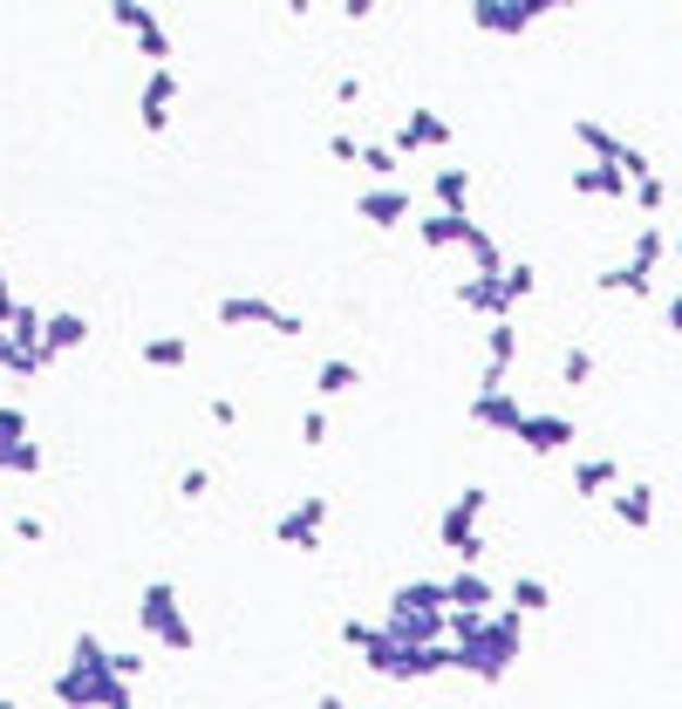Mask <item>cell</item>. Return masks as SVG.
I'll list each match as a JSON object with an SVG mask.
<instances>
[{"label": "cell", "mask_w": 682, "mask_h": 709, "mask_svg": "<svg viewBox=\"0 0 682 709\" xmlns=\"http://www.w3.org/2000/svg\"><path fill=\"white\" fill-rule=\"evenodd\" d=\"M615 485H621V464H615V458H580V464H573V492H580V498H608Z\"/></svg>", "instance_id": "5bb4252c"}, {"label": "cell", "mask_w": 682, "mask_h": 709, "mask_svg": "<svg viewBox=\"0 0 682 709\" xmlns=\"http://www.w3.org/2000/svg\"><path fill=\"white\" fill-rule=\"evenodd\" d=\"M144 354H150V362H164V369H178L185 362V341H150Z\"/></svg>", "instance_id": "f546056e"}, {"label": "cell", "mask_w": 682, "mask_h": 709, "mask_svg": "<svg viewBox=\"0 0 682 709\" xmlns=\"http://www.w3.org/2000/svg\"><path fill=\"white\" fill-rule=\"evenodd\" d=\"M615 171H621V185H628V191H635V185H642V177L655 171V158H648V150H635V144H621V158H615Z\"/></svg>", "instance_id": "d4e9b609"}, {"label": "cell", "mask_w": 682, "mask_h": 709, "mask_svg": "<svg viewBox=\"0 0 682 709\" xmlns=\"http://www.w3.org/2000/svg\"><path fill=\"white\" fill-rule=\"evenodd\" d=\"M356 158H362L369 171H396V150H389V144H369V150H356Z\"/></svg>", "instance_id": "4dcf8cb0"}, {"label": "cell", "mask_w": 682, "mask_h": 709, "mask_svg": "<svg viewBox=\"0 0 682 709\" xmlns=\"http://www.w3.org/2000/svg\"><path fill=\"white\" fill-rule=\"evenodd\" d=\"M662 260H669V233H662L655 219H642V233H635V252H628V266L655 281V266H662Z\"/></svg>", "instance_id": "e0dca14e"}, {"label": "cell", "mask_w": 682, "mask_h": 709, "mask_svg": "<svg viewBox=\"0 0 682 709\" xmlns=\"http://www.w3.org/2000/svg\"><path fill=\"white\" fill-rule=\"evenodd\" d=\"M512 437H519L525 450H533V458H553V450H567V444L580 437V430H573V416H567V410H525Z\"/></svg>", "instance_id": "5b68a950"}, {"label": "cell", "mask_w": 682, "mask_h": 709, "mask_svg": "<svg viewBox=\"0 0 682 709\" xmlns=\"http://www.w3.org/2000/svg\"><path fill=\"white\" fill-rule=\"evenodd\" d=\"M0 709H8V702H0Z\"/></svg>", "instance_id": "d590c367"}, {"label": "cell", "mask_w": 682, "mask_h": 709, "mask_svg": "<svg viewBox=\"0 0 682 709\" xmlns=\"http://www.w3.org/2000/svg\"><path fill=\"white\" fill-rule=\"evenodd\" d=\"M546 607H553V587H546V580L540 573H519L512 580V587H505V614H546Z\"/></svg>", "instance_id": "4fadbf2b"}, {"label": "cell", "mask_w": 682, "mask_h": 709, "mask_svg": "<svg viewBox=\"0 0 682 709\" xmlns=\"http://www.w3.org/2000/svg\"><path fill=\"white\" fill-rule=\"evenodd\" d=\"M628 198H635V206H642V212L655 219V212H662V206H669V185H662V171H648V177H642V185H635V191H628Z\"/></svg>", "instance_id": "484cf974"}, {"label": "cell", "mask_w": 682, "mask_h": 709, "mask_svg": "<svg viewBox=\"0 0 682 709\" xmlns=\"http://www.w3.org/2000/svg\"><path fill=\"white\" fill-rule=\"evenodd\" d=\"M525 655V621L519 614H450V669L478 682H505Z\"/></svg>", "instance_id": "6da1fadb"}, {"label": "cell", "mask_w": 682, "mask_h": 709, "mask_svg": "<svg viewBox=\"0 0 682 709\" xmlns=\"http://www.w3.org/2000/svg\"><path fill=\"white\" fill-rule=\"evenodd\" d=\"M519 416H525V402H519L512 389H478V396H471V423L492 430V437H512Z\"/></svg>", "instance_id": "52a82bcc"}, {"label": "cell", "mask_w": 682, "mask_h": 709, "mask_svg": "<svg viewBox=\"0 0 682 709\" xmlns=\"http://www.w3.org/2000/svg\"><path fill=\"white\" fill-rule=\"evenodd\" d=\"M485 505H492V492L485 485H464L458 498H450V512L437 519V532H444V546L458 552V560L478 573V560H485V532H478V519H485Z\"/></svg>", "instance_id": "3957f363"}, {"label": "cell", "mask_w": 682, "mask_h": 709, "mask_svg": "<svg viewBox=\"0 0 682 709\" xmlns=\"http://www.w3.org/2000/svg\"><path fill=\"white\" fill-rule=\"evenodd\" d=\"M321 389H356V362H321Z\"/></svg>", "instance_id": "f1b7e54d"}, {"label": "cell", "mask_w": 682, "mask_h": 709, "mask_svg": "<svg viewBox=\"0 0 682 709\" xmlns=\"http://www.w3.org/2000/svg\"><path fill=\"white\" fill-rule=\"evenodd\" d=\"M608 505H615V519H621L628 532H648V525H655V485H615Z\"/></svg>", "instance_id": "30bf717a"}, {"label": "cell", "mask_w": 682, "mask_h": 709, "mask_svg": "<svg viewBox=\"0 0 682 709\" xmlns=\"http://www.w3.org/2000/svg\"><path fill=\"white\" fill-rule=\"evenodd\" d=\"M594 287H600V294H628V300H648V294H655V281H648V273H635L628 260L608 266V273H594Z\"/></svg>", "instance_id": "ffe728a7"}, {"label": "cell", "mask_w": 682, "mask_h": 709, "mask_svg": "<svg viewBox=\"0 0 682 709\" xmlns=\"http://www.w3.org/2000/svg\"><path fill=\"white\" fill-rule=\"evenodd\" d=\"M225 321H260V327H273L281 314H273L266 300H225Z\"/></svg>", "instance_id": "4316f807"}, {"label": "cell", "mask_w": 682, "mask_h": 709, "mask_svg": "<svg viewBox=\"0 0 682 709\" xmlns=\"http://www.w3.org/2000/svg\"><path fill=\"white\" fill-rule=\"evenodd\" d=\"M171 96H178V83H171V75L158 69V75H150V89H144V123H150V130H158V123L171 116Z\"/></svg>", "instance_id": "cb8c5ba5"}, {"label": "cell", "mask_w": 682, "mask_h": 709, "mask_svg": "<svg viewBox=\"0 0 682 709\" xmlns=\"http://www.w3.org/2000/svg\"><path fill=\"white\" fill-rule=\"evenodd\" d=\"M389 627L402 648H437L444 627H450V607H444V580H410V587H396V607H389Z\"/></svg>", "instance_id": "7a4b0ae2"}, {"label": "cell", "mask_w": 682, "mask_h": 709, "mask_svg": "<svg viewBox=\"0 0 682 709\" xmlns=\"http://www.w3.org/2000/svg\"><path fill=\"white\" fill-rule=\"evenodd\" d=\"M362 219L369 225H402V219H410V191H396V185L362 191Z\"/></svg>", "instance_id": "ac0fdd59"}, {"label": "cell", "mask_w": 682, "mask_h": 709, "mask_svg": "<svg viewBox=\"0 0 682 709\" xmlns=\"http://www.w3.org/2000/svg\"><path fill=\"white\" fill-rule=\"evenodd\" d=\"M573 137H580V150H587L594 164H615V158H621V137H615L600 116H573Z\"/></svg>", "instance_id": "2e32d148"}, {"label": "cell", "mask_w": 682, "mask_h": 709, "mask_svg": "<svg viewBox=\"0 0 682 709\" xmlns=\"http://www.w3.org/2000/svg\"><path fill=\"white\" fill-rule=\"evenodd\" d=\"M498 287H505V308H525L540 294V273L533 266H498Z\"/></svg>", "instance_id": "603a6c76"}, {"label": "cell", "mask_w": 682, "mask_h": 709, "mask_svg": "<svg viewBox=\"0 0 682 709\" xmlns=\"http://www.w3.org/2000/svg\"><path fill=\"white\" fill-rule=\"evenodd\" d=\"M300 437H308V444H321V437H327V416H321V410H308V423H300Z\"/></svg>", "instance_id": "1f68e13d"}, {"label": "cell", "mask_w": 682, "mask_h": 709, "mask_svg": "<svg viewBox=\"0 0 682 709\" xmlns=\"http://www.w3.org/2000/svg\"><path fill=\"white\" fill-rule=\"evenodd\" d=\"M444 607L450 614H498V587L485 573H471V567H458L444 580Z\"/></svg>", "instance_id": "8992f818"}, {"label": "cell", "mask_w": 682, "mask_h": 709, "mask_svg": "<svg viewBox=\"0 0 682 709\" xmlns=\"http://www.w3.org/2000/svg\"><path fill=\"white\" fill-rule=\"evenodd\" d=\"M567 185L580 191V198H628V185H621V171L615 164H573V177H567Z\"/></svg>", "instance_id": "7c38bea8"}, {"label": "cell", "mask_w": 682, "mask_h": 709, "mask_svg": "<svg viewBox=\"0 0 682 709\" xmlns=\"http://www.w3.org/2000/svg\"><path fill=\"white\" fill-rule=\"evenodd\" d=\"M396 144L402 150H444L450 144V123L437 110H410V116H402V130H396Z\"/></svg>", "instance_id": "8fae6325"}, {"label": "cell", "mask_w": 682, "mask_h": 709, "mask_svg": "<svg viewBox=\"0 0 682 709\" xmlns=\"http://www.w3.org/2000/svg\"><path fill=\"white\" fill-rule=\"evenodd\" d=\"M431 191H437V206H444V212H471V171H464V164H444Z\"/></svg>", "instance_id": "d6986e66"}, {"label": "cell", "mask_w": 682, "mask_h": 709, "mask_svg": "<svg viewBox=\"0 0 682 709\" xmlns=\"http://www.w3.org/2000/svg\"><path fill=\"white\" fill-rule=\"evenodd\" d=\"M662 321H669V335H682V294H669V300H662Z\"/></svg>", "instance_id": "d6a6232c"}, {"label": "cell", "mask_w": 682, "mask_h": 709, "mask_svg": "<svg viewBox=\"0 0 682 709\" xmlns=\"http://www.w3.org/2000/svg\"><path fill=\"white\" fill-rule=\"evenodd\" d=\"M321 709H348V702H342V696H327V702H321Z\"/></svg>", "instance_id": "836d02e7"}, {"label": "cell", "mask_w": 682, "mask_h": 709, "mask_svg": "<svg viewBox=\"0 0 682 709\" xmlns=\"http://www.w3.org/2000/svg\"><path fill=\"white\" fill-rule=\"evenodd\" d=\"M546 14H553V0H471V21L485 35H525Z\"/></svg>", "instance_id": "277c9868"}, {"label": "cell", "mask_w": 682, "mask_h": 709, "mask_svg": "<svg viewBox=\"0 0 682 709\" xmlns=\"http://www.w3.org/2000/svg\"><path fill=\"white\" fill-rule=\"evenodd\" d=\"M321 519H327V498H300L294 512L281 519V539H287V546H314V532H321Z\"/></svg>", "instance_id": "9a60e30c"}, {"label": "cell", "mask_w": 682, "mask_h": 709, "mask_svg": "<svg viewBox=\"0 0 682 709\" xmlns=\"http://www.w3.org/2000/svg\"><path fill=\"white\" fill-rule=\"evenodd\" d=\"M458 300H464V308L478 314V321H512V308H505V287H498V273H478V281H464L458 287Z\"/></svg>", "instance_id": "9c48e42d"}, {"label": "cell", "mask_w": 682, "mask_h": 709, "mask_svg": "<svg viewBox=\"0 0 682 709\" xmlns=\"http://www.w3.org/2000/svg\"><path fill=\"white\" fill-rule=\"evenodd\" d=\"M471 233V212H437V219H423V246H464Z\"/></svg>", "instance_id": "7402d4cb"}, {"label": "cell", "mask_w": 682, "mask_h": 709, "mask_svg": "<svg viewBox=\"0 0 682 709\" xmlns=\"http://www.w3.org/2000/svg\"><path fill=\"white\" fill-rule=\"evenodd\" d=\"M75 341H83V321H75V314H55V321H48V348H75Z\"/></svg>", "instance_id": "83f0119b"}, {"label": "cell", "mask_w": 682, "mask_h": 709, "mask_svg": "<svg viewBox=\"0 0 682 709\" xmlns=\"http://www.w3.org/2000/svg\"><path fill=\"white\" fill-rule=\"evenodd\" d=\"M560 383H567V389H587V383H594V348H587V341H567V348H560Z\"/></svg>", "instance_id": "44dd1931"}, {"label": "cell", "mask_w": 682, "mask_h": 709, "mask_svg": "<svg viewBox=\"0 0 682 709\" xmlns=\"http://www.w3.org/2000/svg\"><path fill=\"white\" fill-rule=\"evenodd\" d=\"M144 627H150V635H164L171 648L191 642V627L178 621V594H171V587H150V594H144Z\"/></svg>", "instance_id": "ba28073f"}, {"label": "cell", "mask_w": 682, "mask_h": 709, "mask_svg": "<svg viewBox=\"0 0 682 709\" xmlns=\"http://www.w3.org/2000/svg\"><path fill=\"white\" fill-rule=\"evenodd\" d=\"M669 252H682V225H675V239H669Z\"/></svg>", "instance_id": "e575fe53"}]
</instances>
